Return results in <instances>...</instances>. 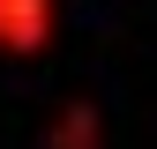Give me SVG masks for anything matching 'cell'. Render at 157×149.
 Here are the masks:
<instances>
[{
  "label": "cell",
  "mask_w": 157,
  "mask_h": 149,
  "mask_svg": "<svg viewBox=\"0 0 157 149\" xmlns=\"http://www.w3.org/2000/svg\"><path fill=\"white\" fill-rule=\"evenodd\" d=\"M45 149H105V119H97L90 97H67L60 119L45 127Z\"/></svg>",
  "instance_id": "2"
},
{
  "label": "cell",
  "mask_w": 157,
  "mask_h": 149,
  "mask_svg": "<svg viewBox=\"0 0 157 149\" xmlns=\"http://www.w3.org/2000/svg\"><path fill=\"white\" fill-rule=\"evenodd\" d=\"M60 30V0H0V60H37Z\"/></svg>",
  "instance_id": "1"
}]
</instances>
